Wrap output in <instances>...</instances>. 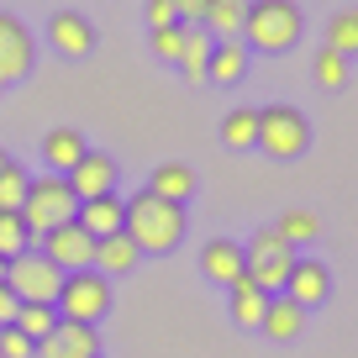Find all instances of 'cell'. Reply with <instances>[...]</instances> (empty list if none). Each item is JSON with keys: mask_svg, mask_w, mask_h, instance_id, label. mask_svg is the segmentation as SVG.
Returning <instances> with one entry per match:
<instances>
[{"mask_svg": "<svg viewBox=\"0 0 358 358\" xmlns=\"http://www.w3.org/2000/svg\"><path fill=\"white\" fill-rule=\"evenodd\" d=\"M122 232L132 237L137 253H174L179 237H185V206L164 201V195H153V190H137L132 201H127Z\"/></svg>", "mask_w": 358, "mask_h": 358, "instance_id": "obj_1", "label": "cell"}, {"mask_svg": "<svg viewBox=\"0 0 358 358\" xmlns=\"http://www.w3.org/2000/svg\"><path fill=\"white\" fill-rule=\"evenodd\" d=\"M248 53H285L301 43V6L295 0H248V22H243Z\"/></svg>", "mask_w": 358, "mask_h": 358, "instance_id": "obj_2", "label": "cell"}, {"mask_svg": "<svg viewBox=\"0 0 358 358\" xmlns=\"http://www.w3.org/2000/svg\"><path fill=\"white\" fill-rule=\"evenodd\" d=\"M74 211H79V195L69 190L64 174H43V179H32V185H27L22 222H27V232H32V243H37V237H48L53 227L74 222Z\"/></svg>", "mask_w": 358, "mask_h": 358, "instance_id": "obj_3", "label": "cell"}, {"mask_svg": "<svg viewBox=\"0 0 358 358\" xmlns=\"http://www.w3.org/2000/svg\"><path fill=\"white\" fill-rule=\"evenodd\" d=\"M53 311H58V322H85V327H95L106 311H111V280H106V274H95V268L64 274Z\"/></svg>", "mask_w": 358, "mask_h": 358, "instance_id": "obj_4", "label": "cell"}, {"mask_svg": "<svg viewBox=\"0 0 358 358\" xmlns=\"http://www.w3.org/2000/svg\"><path fill=\"white\" fill-rule=\"evenodd\" d=\"M58 285H64V268L48 264L43 248H27V253H16L11 264H6V290L22 306H53Z\"/></svg>", "mask_w": 358, "mask_h": 358, "instance_id": "obj_5", "label": "cell"}, {"mask_svg": "<svg viewBox=\"0 0 358 358\" xmlns=\"http://www.w3.org/2000/svg\"><path fill=\"white\" fill-rule=\"evenodd\" d=\"M311 143V122H306L295 106H264L258 111V143L268 158H301Z\"/></svg>", "mask_w": 358, "mask_h": 358, "instance_id": "obj_6", "label": "cell"}, {"mask_svg": "<svg viewBox=\"0 0 358 358\" xmlns=\"http://www.w3.org/2000/svg\"><path fill=\"white\" fill-rule=\"evenodd\" d=\"M43 243V258L53 268H64V274H79V268H95V237L85 232L79 222H64L53 227L48 237H37Z\"/></svg>", "mask_w": 358, "mask_h": 358, "instance_id": "obj_7", "label": "cell"}, {"mask_svg": "<svg viewBox=\"0 0 358 358\" xmlns=\"http://www.w3.org/2000/svg\"><path fill=\"white\" fill-rule=\"evenodd\" d=\"M32 358H101V332L85 327V322H58L32 348Z\"/></svg>", "mask_w": 358, "mask_h": 358, "instance_id": "obj_8", "label": "cell"}, {"mask_svg": "<svg viewBox=\"0 0 358 358\" xmlns=\"http://www.w3.org/2000/svg\"><path fill=\"white\" fill-rule=\"evenodd\" d=\"M27 69H32V32L11 11H0V85L27 79Z\"/></svg>", "mask_w": 358, "mask_h": 358, "instance_id": "obj_9", "label": "cell"}, {"mask_svg": "<svg viewBox=\"0 0 358 358\" xmlns=\"http://www.w3.org/2000/svg\"><path fill=\"white\" fill-rule=\"evenodd\" d=\"M64 179H69V190H74L79 201H95V195L116 190V164H111V153H85Z\"/></svg>", "mask_w": 358, "mask_h": 358, "instance_id": "obj_10", "label": "cell"}, {"mask_svg": "<svg viewBox=\"0 0 358 358\" xmlns=\"http://www.w3.org/2000/svg\"><path fill=\"white\" fill-rule=\"evenodd\" d=\"M285 295H290L301 311L322 306L327 295H332V274H327V264H316V258H295L290 280H285Z\"/></svg>", "mask_w": 358, "mask_h": 358, "instance_id": "obj_11", "label": "cell"}, {"mask_svg": "<svg viewBox=\"0 0 358 358\" xmlns=\"http://www.w3.org/2000/svg\"><path fill=\"white\" fill-rule=\"evenodd\" d=\"M201 268H206V280L227 285V290H232L237 280H248V258H243V248H237L232 237H211V243L201 248Z\"/></svg>", "mask_w": 358, "mask_h": 358, "instance_id": "obj_12", "label": "cell"}, {"mask_svg": "<svg viewBox=\"0 0 358 358\" xmlns=\"http://www.w3.org/2000/svg\"><path fill=\"white\" fill-rule=\"evenodd\" d=\"M122 216H127V201L122 195H95V201H79V211H74V222L85 227L90 237H95V243H101V237H111V232H122Z\"/></svg>", "mask_w": 358, "mask_h": 358, "instance_id": "obj_13", "label": "cell"}, {"mask_svg": "<svg viewBox=\"0 0 358 358\" xmlns=\"http://www.w3.org/2000/svg\"><path fill=\"white\" fill-rule=\"evenodd\" d=\"M48 43H53L64 58H85L90 48H95V27H90L79 11H58L53 22H48Z\"/></svg>", "mask_w": 358, "mask_h": 358, "instance_id": "obj_14", "label": "cell"}, {"mask_svg": "<svg viewBox=\"0 0 358 358\" xmlns=\"http://www.w3.org/2000/svg\"><path fill=\"white\" fill-rule=\"evenodd\" d=\"M301 327H306V311L290 301V295H268L258 332H264V337H274V343H290V337H301Z\"/></svg>", "mask_w": 358, "mask_h": 358, "instance_id": "obj_15", "label": "cell"}, {"mask_svg": "<svg viewBox=\"0 0 358 358\" xmlns=\"http://www.w3.org/2000/svg\"><path fill=\"white\" fill-rule=\"evenodd\" d=\"M137 248H132V237L127 232H111V237H101L95 243V274H106V280H122V274H132L137 268Z\"/></svg>", "mask_w": 358, "mask_h": 358, "instance_id": "obj_16", "label": "cell"}, {"mask_svg": "<svg viewBox=\"0 0 358 358\" xmlns=\"http://www.w3.org/2000/svg\"><path fill=\"white\" fill-rule=\"evenodd\" d=\"M85 137L74 132V127H53V132L43 137V158H48V174H69V169L85 158Z\"/></svg>", "mask_w": 358, "mask_h": 358, "instance_id": "obj_17", "label": "cell"}, {"mask_svg": "<svg viewBox=\"0 0 358 358\" xmlns=\"http://www.w3.org/2000/svg\"><path fill=\"white\" fill-rule=\"evenodd\" d=\"M243 22H248V0H211L201 27L216 43H243Z\"/></svg>", "mask_w": 358, "mask_h": 358, "instance_id": "obj_18", "label": "cell"}, {"mask_svg": "<svg viewBox=\"0 0 358 358\" xmlns=\"http://www.w3.org/2000/svg\"><path fill=\"white\" fill-rule=\"evenodd\" d=\"M211 48H216V37L206 32V27H185V43H179V58H174V64L185 69V79H190V85H201V79H206V69H211Z\"/></svg>", "mask_w": 358, "mask_h": 358, "instance_id": "obj_19", "label": "cell"}, {"mask_svg": "<svg viewBox=\"0 0 358 358\" xmlns=\"http://www.w3.org/2000/svg\"><path fill=\"white\" fill-rule=\"evenodd\" d=\"M148 190L164 195V201H174V206H185V201L195 195V169H185V164H158L153 179H148Z\"/></svg>", "mask_w": 358, "mask_h": 358, "instance_id": "obj_20", "label": "cell"}, {"mask_svg": "<svg viewBox=\"0 0 358 358\" xmlns=\"http://www.w3.org/2000/svg\"><path fill=\"white\" fill-rule=\"evenodd\" d=\"M243 74H248V43H216L206 79H216V85H237Z\"/></svg>", "mask_w": 358, "mask_h": 358, "instance_id": "obj_21", "label": "cell"}, {"mask_svg": "<svg viewBox=\"0 0 358 358\" xmlns=\"http://www.w3.org/2000/svg\"><path fill=\"white\" fill-rule=\"evenodd\" d=\"M264 306H268V295L253 290V280L232 285V322L237 327H258V322H264Z\"/></svg>", "mask_w": 358, "mask_h": 358, "instance_id": "obj_22", "label": "cell"}, {"mask_svg": "<svg viewBox=\"0 0 358 358\" xmlns=\"http://www.w3.org/2000/svg\"><path fill=\"white\" fill-rule=\"evenodd\" d=\"M222 143L227 148H237V153H243V148H253L258 143V111H227V122H222Z\"/></svg>", "mask_w": 358, "mask_h": 358, "instance_id": "obj_23", "label": "cell"}, {"mask_svg": "<svg viewBox=\"0 0 358 358\" xmlns=\"http://www.w3.org/2000/svg\"><path fill=\"white\" fill-rule=\"evenodd\" d=\"M11 327L22 337H32V343H43V337L58 327V311H53V306H16V322Z\"/></svg>", "mask_w": 358, "mask_h": 358, "instance_id": "obj_24", "label": "cell"}, {"mask_svg": "<svg viewBox=\"0 0 358 358\" xmlns=\"http://www.w3.org/2000/svg\"><path fill=\"white\" fill-rule=\"evenodd\" d=\"M327 48L343 58L358 53V11H337L332 22H327Z\"/></svg>", "mask_w": 358, "mask_h": 358, "instance_id": "obj_25", "label": "cell"}, {"mask_svg": "<svg viewBox=\"0 0 358 358\" xmlns=\"http://www.w3.org/2000/svg\"><path fill=\"white\" fill-rule=\"evenodd\" d=\"M243 258L248 264H258V258H295V248L285 243L280 232H274V227H258L253 237H248V248H243Z\"/></svg>", "mask_w": 358, "mask_h": 358, "instance_id": "obj_26", "label": "cell"}, {"mask_svg": "<svg viewBox=\"0 0 358 358\" xmlns=\"http://www.w3.org/2000/svg\"><path fill=\"white\" fill-rule=\"evenodd\" d=\"M274 232H280L290 248H301V243H311V237H322V222H316L311 211H285L280 222H274Z\"/></svg>", "mask_w": 358, "mask_h": 358, "instance_id": "obj_27", "label": "cell"}, {"mask_svg": "<svg viewBox=\"0 0 358 358\" xmlns=\"http://www.w3.org/2000/svg\"><path fill=\"white\" fill-rule=\"evenodd\" d=\"M32 248V232H27L22 211H0V258H16Z\"/></svg>", "mask_w": 358, "mask_h": 358, "instance_id": "obj_28", "label": "cell"}, {"mask_svg": "<svg viewBox=\"0 0 358 358\" xmlns=\"http://www.w3.org/2000/svg\"><path fill=\"white\" fill-rule=\"evenodd\" d=\"M27 169L22 164H6L0 169V211H22V201H27Z\"/></svg>", "mask_w": 358, "mask_h": 358, "instance_id": "obj_29", "label": "cell"}, {"mask_svg": "<svg viewBox=\"0 0 358 358\" xmlns=\"http://www.w3.org/2000/svg\"><path fill=\"white\" fill-rule=\"evenodd\" d=\"M311 69H316V85H322V90H343L348 85V58L332 53V48H322Z\"/></svg>", "mask_w": 358, "mask_h": 358, "instance_id": "obj_30", "label": "cell"}, {"mask_svg": "<svg viewBox=\"0 0 358 358\" xmlns=\"http://www.w3.org/2000/svg\"><path fill=\"white\" fill-rule=\"evenodd\" d=\"M179 43H185V22L158 27V32H153V53H158V58H169V64L179 58Z\"/></svg>", "mask_w": 358, "mask_h": 358, "instance_id": "obj_31", "label": "cell"}, {"mask_svg": "<svg viewBox=\"0 0 358 358\" xmlns=\"http://www.w3.org/2000/svg\"><path fill=\"white\" fill-rule=\"evenodd\" d=\"M32 337H22L16 327H0V358H32Z\"/></svg>", "mask_w": 358, "mask_h": 358, "instance_id": "obj_32", "label": "cell"}, {"mask_svg": "<svg viewBox=\"0 0 358 358\" xmlns=\"http://www.w3.org/2000/svg\"><path fill=\"white\" fill-rule=\"evenodd\" d=\"M148 27H153V32H158V27H174L179 22V16H174V0H148Z\"/></svg>", "mask_w": 358, "mask_h": 358, "instance_id": "obj_33", "label": "cell"}, {"mask_svg": "<svg viewBox=\"0 0 358 358\" xmlns=\"http://www.w3.org/2000/svg\"><path fill=\"white\" fill-rule=\"evenodd\" d=\"M206 6H211V0H174V16L185 27H201L206 22Z\"/></svg>", "mask_w": 358, "mask_h": 358, "instance_id": "obj_34", "label": "cell"}, {"mask_svg": "<svg viewBox=\"0 0 358 358\" xmlns=\"http://www.w3.org/2000/svg\"><path fill=\"white\" fill-rule=\"evenodd\" d=\"M16 306H22V301H16V295L0 285V327H11V322H16Z\"/></svg>", "mask_w": 358, "mask_h": 358, "instance_id": "obj_35", "label": "cell"}, {"mask_svg": "<svg viewBox=\"0 0 358 358\" xmlns=\"http://www.w3.org/2000/svg\"><path fill=\"white\" fill-rule=\"evenodd\" d=\"M6 264H11V258H0V285H6Z\"/></svg>", "mask_w": 358, "mask_h": 358, "instance_id": "obj_36", "label": "cell"}, {"mask_svg": "<svg viewBox=\"0 0 358 358\" xmlns=\"http://www.w3.org/2000/svg\"><path fill=\"white\" fill-rule=\"evenodd\" d=\"M6 164H11V158H6V153H0V169H6Z\"/></svg>", "mask_w": 358, "mask_h": 358, "instance_id": "obj_37", "label": "cell"}]
</instances>
